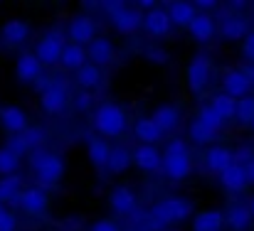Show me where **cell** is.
<instances>
[{"label": "cell", "instance_id": "6da1fadb", "mask_svg": "<svg viewBox=\"0 0 254 231\" xmlns=\"http://www.w3.org/2000/svg\"><path fill=\"white\" fill-rule=\"evenodd\" d=\"M91 123H94V131L96 136L101 138H121L128 128V113L124 106L119 103H99L94 108V116H91Z\"/></svg>", "mask_w": 254, "mask_h": 231}, {"label": "cell", "instance_id": "7a4b0ae2", "mask_svg": "<svg viewBox=\"0 0 254 231\" xmlns=\"http://www.w3.org/2000/svg\"><path fill=\"white\" fill-rule=\"evenodd\" d=\"M163 172H166L168 180H175V182L190 177L192 155H190L183 138H173V140L166 143V148H163Z\"/></svg>", "mask_w": 254, "mask_h": 231}, {"label": "cell", "instance_id": "3957f363", "mask_svg": "<svg viewBox=\"0 0 254 231\" xmlns=\"http://www.w3.org/2000/svg\"><path fill=\"white\" fill-rule=\"evenodd\" d=\"M192 214V204L183 197H168V199H161L151 207L148 217L158 224V227H168V224H178V222H185L190 219Z\"/></svg>", "mask_w": 254, "mask_h": 231}, {"label": "cell", "instance_id": "277c9868", "mask_svg": "<svg viewBox=\"0 0 254 231\" xmlns=\"http://www.w3.org/2000/svg\"><path fill=\"white\" fill-rule=\"evenodd\" d=\"M30 167L32 172L37 175V180L42 185H55L64 177V160L57 153H50V150H35L30 155Z\"/></svg>", "mask_w": 254, "mask_h": 231}, {"label": "cell", "instance_id": "5b68a950", "mask_svg": "<svg viewBox=\"0 0 254 231\" xmlns=\"http://www.w3.org/2000/svg\"><path fill=\"white\" fill-rule=\"evenodd\" d=\"M101 7L109 12V20H111L114 30L121 32V35H133L143 27V12L126 5V2H104Z\"/></svg>", "mask_w": 254, "mask_h": 231}, {"label": "cell", "instance_id": "8992f818", "mask_svg": "<svg viewBox=\"0 0 254 231\" xmlns=\"http://www.w3.org/2000/svg\"><path fill=\"white\" fill-rule=\"evenodd\" d=\"M64 47H67L64 35L55 30V32H47V35H42V37L37 40L35 54H37V59H40L45 67H52V64H60V62H62Z\"/></svg>", "mask_w": 254, "mask_h": 231}, {"label": "cell", "instance_id": "52a82bcc", "mask_svg": "<svg viewBox=\"0 0 254 231\" xmlns=\"http://www.w3.org/2000/svg\"><path fill=\"white\" fill-rule=\"evenodd\" d=\"M69 91H67V86L62 84V81H52V86H47L42 93H40V106H42V111L45 113H50V116H60L67 106H69Z\"/></svg>", "mask_w": 254, "mask_h": 231}, {"label": "cell", "instance_id": "ba28073f", "mask_svg": "<svg viewBox=\"0 0 254 231\" xmlns=\"http://www.w3.org/2000/svg\"><path fill=\"white\" fill-rule=\"evenodd\" d=\"M15 77H17L20 84H32L35 86L40 79L45 77V64L37 59L35 52H22L15 59Z\"/></svg>", "mask_w": 254, "mask_h": 231}, {"label": "cell", "instance_id": "9c48e42d", "mask_svg": "<svg viewBox=\"0 0 254 231\" xmlns=\"http://www.w3.org/2000/svg\"><path fill=\"white\" fill-rule=\"evenodd\" d=\"M0 128L5 133H10L12 138L15 136H22L27 128H30V118H27V111L15 106V103H7V106H0Z\"/></svg>", "mask_w": 254, "mask_h": 231}, {"label": "cell", "instance_id": "30bf717a", "mask_svg": "<svg viewBox=\"0 0 254 231\" xmlns=\"http://www.w3.org/2000/svg\"><path fill=\"white\" fill-rule=\"evenodd\" d=\"M67 37L72 40V45L79 47H89L99 35H96V22L91 15H74L69 27H67Z\"/></svg>", "mask_w": 254, "mask_h": 231}, {"label": "cell", "instance_id": "8fae6325", "mask_svg": "<svg viewBox=\"0 0 254 231\" xmlns=\"http://www.w3.org/2000/svg\"><path fill=\"white\" fill-rule=\"evenodd\" d=\"M210 77H212L210 57H207V54H195L192 62L188 64V86H190L195 93H202L205 86L210 84Z\"/></svg>", "mask_w": 254, "mask_h": 231}, {"label": "cell", "instance_id": "7c38bea8", "mask_svg": "<svg viewBox=\"0 0 254 231\" xmlns=\"http://www.w3.org/2000/svg\"><path fill=\"white\" fill-rule=\"evenodd\" d=\"M17 204L25 214L30 217H42L50 207V194L42 187H25L22 194L17 197Z\"/></svg>", "mask_w": 254, "mask_h": 231}, {"label": "cell", "instance_id": "4fadbf2b", "mask_svg": "<svg viewBox=\"0 0 254 231\" xmlns=\"http://www.w3.org/2000/svg\"><path fill=\"white\" fill-rule=\"evenodd\" d=\"M222 91L227 96L237 98V101L247 98L250 91H252V84H250V79L245 74V69H227L222 74Z\"/></svg>", "mask_w": 254, "mask_h": 231}, {"label": "cell", "instance_id": "5bb4252c", "mask_svg": "<svg viewBox=\"0 0 254 231\" xmlns=\"http://www.w3.org/2000/svg\"><path fill=\"white\" fill-rule=\"evenodd\" d=\"M170 27H173V20H170V15H168V7L156 5L153 10L143 12V30H146L148 35H153V37H166L170 32Z\"/></svg>", "mask_w": 254, "mask_h": 231}, {"label": "cell", "instance_id": "9a60e30c", "mask_svg": "<svg viewBox=\"0 0 254 231\" xmlns=\"http://www.w3.org/2000/svg\"><path fill=\"white\" fill-rule=\"evenodd\" d=\"M109 207H111L116 214L126 217V214L136 212V207H138V197H136V192H133L131 187H126V185H116V187L109 192Z\"/></svg>", "mask_w": 254, "mask_h": 231}, {"label": "cell", "instance_id": "2e32d148", "mask_svg": "<svg viewBox=\"0 0 254 231\" xmlns=\"http://www.w3.org/2000/svg\"><path fill=\"white\" fill-rule=\"evenodd\" d=\"M86 54H89V62L101 69V67L114 64V59H116V47H114V42H111L109 37H96V40L86 47Z\"/></svg>", "mask_w": 254, "mask_h": 231}, {"label": "cell", "instance_id": "e0dca14e", "mask_svg": "<svg viewBox=\"0 0 254 231\" xmlns=\"http://www.w3.org/2000/svg\"><path fill=\"white\" fill-rule=\"evenodd\" d=\"M133 165L141 172H161L163 170V153L156 145H138V148H133Z\"/></svg>", "mask_w": 254, "mask_h": 231}, {"label": "cell", "instance_id": "ac0fdd59", "mask_svg": "<svg viewBox=\"0 0 254 231\" xmlns=\"http://www.w3.org/2000/svg\"><path fill=\"white\" fill-rule=\"evenodd\" d=\"M188 32H190V37H192L195 42L207 45V42L220 32V25L215 22V17H212L210 12H197V17L192 20V25L188 27Z\"/></svg>", "mask_w": 254, "mask_h": 231}, {"label": "cell", "instance_id": "d6986e66", "mask_svg": "<svg viewBox=\"0 0 254 231\" xmlns=\"http://www.w3.org/2000/svg\"><path fill=\"white\" fill-rule=\"evenodd\" d=\"M111 153H114V148L106 143V138H101V136H89V140H86V155H89V162H91L96 170H106V167H109Z\"/></svg>", "mask_w": 254, "mask_h": 231}, {"label": "cell", "instance_id": "ffe728a7", "mask_svg": "<svg viewBox=\"0 0 254 231\" xmlns=\"http://www.w3.org/2000/svg\"><path fill=\"white\" fill-rule=\"evenodd\" d=\"M220 185H222V189H227V192H232V194H237V192H245L247 189V185H250V175H247V167L245 165H230L222 175H220Z\"/></svg>", "mask_w": 254, "mask_h": 231}, {"label": "cell", "instance_id": "44dd1931", "mask_svg": "<svg viewBox=\"0 0 254 231\" xmlns=\"http://www.w3.org/2000/svg\"><path fill=\"white\" fill-rule=\"evenodd\" d=\"M27 37H30V25L25 20H20V17H12V20L2 22V27H0V40L5 45H10V47H17V45L27 42Z\"/></svg>", "mask_w": 254, "mask_h": 231}, {"label": "cell", "instance_id": "7402d4cb", "mask_svg": "<svg viewBox=\"0 0 254 231\" xmlns=\"http://www.w3.org/2000/svg\"><path fill=\"white\" fill-rule=\"evenodd\" d=\"M133 136L138 138V145H156L166 133L156 126V121L151 116H141L136 123H133Z\"/></svg>", "mask_w": 254, "mask_h": 231}, {"label": "cell", "instance_id": "603a6c76", "mask_svg": "<svg viewBox=\"0 0 254 231\" xmlns=\"http://www.w3.org/2000/svg\"><path fill=\"white\" fill-rule=\"evenodd\" d=\"M230 165H235V150H230V148H225V145H212V148H207V153H205V167H207V170L222 175Z\"/></svg>", "mask_w": 254, "mask_h": 231}, {"label": "cell", "instance_id": "cb8c5ba5", "mask_svg": "<svg viewBox=\"0 0 254 231\" xmlns=\"http://www.w3.org/2000/svg\"><path fill=\"white\" fill-rule=\"evenodd\" d=\"M250 35V25L245 17L240 15H227L220 20V37H225L227 42H237V40H245Z\"/></svg>", "mask_w": 254, "mask_h": 231}, {"label": "cell", "instance_id": "d4e9b609", "mask_svg": "<svg viewBox=\"0 0 254 231\" xmlns=\"http://www.w3.org/2000/svg\"><path fill=\"white\" fill-rule=\"evenodd\" d=\"M151 118L156 121V126H158L163 133H173V131L178 128V123H180V108L173 106V103H161V106L153 108Z\"/></svg>", "mask_w": 254, "mask_h": 231}, {"label": "cell", "instance_id": "484cf974", "mask_svg": "<svg viewBox=\"0 0 254 231\" xmlns=\"http://www.w3.org/2000/svg\"><path fill=\"white\" fill-rule=\"evenodd\" d=\"M254 217L250 204H232L227 212H225V224L232 231H247L252 227Z\"/></svg>", "mask_w": 254, "mask_h": 231}, {"label": "cell", "instance_id": "4316f807", "mask_svg": "<svg viewBox=\"0 0 254 231\" xmlns=\"http://www.w3.org/2000/svg\"><path fill=\"white\" fill-rule=\"evenodd\" d=\"M225 227V212L222 209H205L195 214L192 231H222Z\"/></svg>", "mask_w": 254, "mask_h": 231}, {"label": "cell", "instance_id": "83f0119b", "mask_svg": "<svg viewBox=\"0 0 254 231\" xmlns=\"http://www.w3.org/2000/svg\"><path fill=\"white\" fill-rule=\"evenodd\" d=\"M168 15L173 20V27H190L192 20L197 17V7L195 2H170L168 5Z\"/></svg>", "mask_w": 254, "mask_h": 231}, {"label": "cell", "instance_id": "f1b7e54d", "mask_svg": "<svg viewBox=\"0 0 254 231\" xmlns=\"http://www.w3.org/2000/svg\"><path fill=\"white\" fill-rule=\"evenodd\" d=\"M64 69H72L74 74L89 64V54H86V47H79V45H67L64 47V54H62V62H60Z\"/></svg>", "mask_w": 254, "mask_h": 231}, {"label": "cell", "instance_id": "f546056e", "mask_svg": "<svg viewBox=\"0 0 254 231\" xmlns=\"http://www.w3.org/2000/svg\"><path fill=\"white\" fill-rule=\"evenodd\" d=\"M237 98H232V96H227L225 91H220V93H215L212 98H210V106L225 118V121H232V118H237Z\"/></svg>", "mask_w": 254, "mask_h": 231}, {"label": "cell", "instance_id": "4dcf8cb0", "mask_svg": "<svg viewBox=\"0 0 254 231\" xmlns=\"http://www.w3.org/2000/svg\"><path fill=\"white\" fill-rule=\"evenodd\" d=\"M22 177L20 175H10V177H0V202L7 204V202H17V197L22 194Z\"/></svg>", "mask_w": 254, "mask_h": 231}, {"label": "cell", "instance_id": "1f68e13d", "mask_svg": "<svg viewBox=\"0 0 254 231\" xmlns=\"http://www.w3.org/2000/svg\"><path fill=\"white\" fill-rule=\"evenodd\" d=\"M17 170H20V153L12 150L10 145H2L0 148V177L17 175Z\"/></svg>", "mask_w": 254, "mask_h": 231}, {"label": "cell", "instance_id": "d6a6232c", "mask_svg": "<svg viewBox=\"0 0 254 231\" xmlns=\"http://www.w3.org/2000/svg\"><path fill=\"white\" fill-rule=\"evenodd\" d=\"M188 136H190V140L197 143V145H210V143L217 140L220 133H215L212 128H207L205 123H200V121L195 118V121L190 123V128H188Z\"/></svg>", "mask_w": 254, "mask_h": 231}, {"label": "cell", "instance_id": "836d02e7", "mask_svg": "<svg viewBox=\"0 0 254 231\" xmlns=\"http://www.w3.org/2000/svg\"><path fill=\"white\" fill-rule=\"evenodd\" d=\"M133 165V150H126V148H114V153H111V160H109V172H114V175H121V172H126L128 167Z\"/></svg>", "mask_w": 254, "mask_h": 231}, {"label": "cell", "instance_id": "e575fe53", "mask_svg": "<svg viewBox=\"0 0 254 231\" xmlns=\"http://www.w3.org/2000/svg\"><path fill=\"white\" fill-rule=\"evenodd\" d=\"M74 81L82 86V91H89V89H96L99 84H101V69L99 67H94L91 62L82 67L77 74H74Z\"/></svg>", "mask_w": 254, "mask_h": 231}, {"label": "cell", "instance_id": "d590c367", "mask_svg": "<svg viewBox=\"0 0 254 231\" xmlns=\"http://www.w3.org/2000/svg\"><path fill=\"white\" fill-rule=\"evenodd\" d=\"M197 121L205 123L207 128H212L215 133H220V131L225 128V123H227V121H225V118H222L210 103H202V106L197 108Z\"/></svg>", "mask_w": 254, "mask_h": 231}, {"label": "cell", "instance_id": "8d00e7d4", "mask_svg": "<svg viewBox=\"0 0 254 231\" xmlns=\"http://www.w3.org/2000/svg\"><path fill=\"white\" fill-rule=\"evenodd\" d=\"M237 121L242 126H252L254 121V96H247L237 103Z\"/></svg>", "mask_w": 254, "mask_h": 231}, {"label": "cell", "instance_id": "74e56055", "mask_svg": "<svg viewBox=\"0 0 254 231\" xmlns=\"http://www.w3.org/2000/svg\"><path fill=\"white\" fill-rule=\"evenodd\" d=\"M242 57L247 59V64H254V32L242 40Z\"/></svg>", "mask_w": 254, "mask_h": 231}, {"label": "cell", "instance_id": "f35d334b", "mask_svg": "<svg viewBox=\"0 0 254 231\" xmlns=\"http://www.w3.org/2000/svg\"><path fill=\"white\" fill-rule=\"evenodd\" d=\"M89 231H121V227H119L114 219H96V222L89 227Z\"/></svg>", "mask_w": 254, "mask_h": 231}, {"label": "cell", "instance_id": "ab89813d", "mask_svg": "<svg viewBox=\"0 0 254 231\" xmlns=\"http://www.w3.org/2000/svg\"><path fill=\"white\" fill-rule=\"evenodd\" d=\"M91 101H94V98H91L89 91H79V93L74 96V108H77V111H89V108H91Z\"/></svg>", "mask_w": 254, "mask_h": 231}, {"label": "cell", "instance_id": "60d3db41", "mask_svg": "<svg viewBox=\"0 0 254 231\" xmlns=\"http://www.w3.org/2000/svg\"><path fill=\"white\" fill-rule=\"evenodd\" d=\"M15 229H17V219H15V214H12V212L0 214V231H15Z\"/></svg>", "mask_w": 254, "mask_h": 231}, {"label": "cell", "instance_id": "b9f144b4", "mask_svg": "<svg viewBox=\"0 0 254 231\" xmlns=\"http://www.w3.org/2000/svg\"><path fill=\"white\" fill-rule=\"evenodd\" d=\"M242 69H245V74H247V79H250V84H252V89H254V64H247Z\"/></svg>", "mask_w": 254, "mask_h": 231}, {"label": "cell", "instance_id": "7bdbcfd3", "mask_svg": "<svg viewBox=\"0 0 254 231\" xmlns=\"http://www.w3.org/2000/svg\"><path fill=\"white\" fill-rule=\"evenodd\" d=\"M247 175H250V182H254V160L247 165Z\"/></svg>", "mask_w": 254, "mask_h": 231}, {"label": "cell", "instance_id": "ee69618b", "mask_svg": "<svg viewBox=\"0 0 254 231\" xmlns=\"http://www.w3.org/2000/svg\"><path fill=\"white\" fill-rule=\"evenodd\" d=\"M5 212H7V209H5V204L0 202V214H5Z\"/></svg>", "mask_w": 254, "mask_h": 231}, {"label": "cell", "instance_id": "f6af8a7d", "mask_svg": "<svg viewBox=\"0 0 254 231\" xmlns=\"http://www.w3.org/2000/svg\"><path fill=\"white\" fill-rule=\"evenodd\" d=\"M250 209H252V217H254V197H252V202H250Z\"/></svg>", "mask_w": 254, "mask_h": 231}, {"label": "cell", "instance_id": "bcb514c9", "mask_svg": "<svg viewBox=\"0 0 254 231\" xmlns=\"http://www.w3.org/2000/svg\"><path fill=\"white\" fill-rule=\"evenodd\" d=\"M250 128H252V131H254V121H252V126H250Z\"/></svg>", "mask_w": 254, "mask_h": 231}, {"label": "cell", "instance_id": "7dc6e473", "mask_svg": "<svg viewBox=\"0 0 254 231\" xmlns=\"http://www.w3.org/2000/svg\"><path fill=\"white\" fill-rule=\"evenodd\" d=\"M138 231H148V229H138Z\"/></svg>", "mask_w": 254, "mask_h": 231}]
</instances>
